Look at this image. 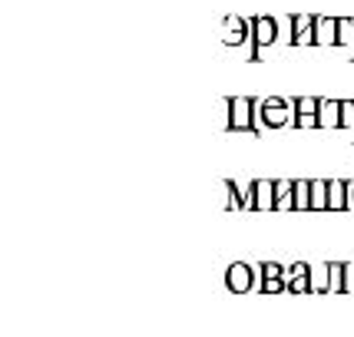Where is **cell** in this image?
Here are the masks:
<instances>
[{
	"mask_svg": "<svg viewBox=\"0 0 354 337\" xmlns=\"http://www.w3.org/2000/svg\"><path fill=\"white\" fill-rule=\"evenodd\" d=\"M225 106H229L232 133H252V136L262 133V126H259V99H252V96H229Z\"/></svg>",
	"mask_w": 354,
	"mask_h": 337,
	"instance_id": "obj_1",
	"label": "cell"
},
{
	"mask_svg": "<svg viewBox=\"0 0 354 337\" xmlns=\"http://www.w3.org/2000/svg\"><path fill=\"white\" fill-rule=\"evenodd\" d=\"M259 123L265 129H281V126L295 123V103L281 99V96H265L259 99Z\"/></svg>",
	"mask_w": 354,
	"mask_h": 337,
	"instance_id": "obj_2",
	"label": "cell"
},
{
	"mask_svg": "<svg viewBox=\"0 0 354 337\" xmlns=\"http://www.w3.org/2000/svg\"><path fill=\"white\" fill-rule=\"evenodd\" d=\"M248 202H245V212H275V182L272 179H255L248 185Z\"/></svg>",
	"mask_w": 354,
	"mask_h": 337,
	"instance_id": "obj_3",
	"label": "cell"
},
{
	"mask_svg": "<svg viewBox=\"0 0 354 337\" xmlns=\"http://www.w3.org/2000/svg\"><path fill=\"white\" fill-rule=\"evenodd\" d=\"M218 37H222V44L225 46H242L252 37V20L239 14H229L222 20V27H218Z\"/></svg>",
	"mask_w": 354,
	"mask_h": 337,
	"instance_id": "obj_4",
	"label": "cell"
},
{
	"mask_svg": "<svg viewBox=\"0 0 354 337\" xmlns=\"http://www.w3.org/2000/svg\"><path fill=\"white\" fill-rule=\"evenodd\" d=\"M225 288H229L232 294H248L255 288V268L245 264V261L229 264V268H225Z\"/></svg>",
	"mask_w": 354,
	"mask_h": 337,
	"instance_id": "obj_5",
	"label": "cell"
},
{
	"mask_svg": "<svg viewBox=\"0 0 354 337\" xmlns=\"http://www.w3.org/2000/svg\"><path fill=\"white\" fill-rule=\"evenodd\" d=\"M292 44L295 46H311L318 44V14H295L292 17Z\"/></svg>",
	"mask_w": 354,
	"mask_h": 337,
	"instance_id": "obj_6",
	"label": "cell"
},
{
	"mask_svg": "<svg viewBox=\"0 0 354 337\" xmlns=\"http://www.w3.org/2000/svg\"><path fill=\"white\" fill-rule=\"evenodd\" d=\"M252 40H255V46L259 50H265V46H272L278 40V20L268 14H259L252 17Z\"/></svg>",
	"mask_w": 354,
	"mask_h": 337,
	"instance_id": "obj_7",
	"label": "cell"
},
{
	"mask_svg": "<svg viewBox=\"0 0 354 337\" xmlns=\"http://www.w3.org/2000/svg\"><path fill=\"white\" fill-rule=\"evenodd\" d=\"M344 209H351V182L328 179V212H344Z\"/></svg>",
	"mask_w": 354,
	"mask_h": 337,
	"instance_id": "obj_8",
	"label": "cell"
},
{
	"mask_svg": "<svg viewBox=\"0 0 354 337\" xmlns=\"http://www.w3.org/2000/svg\"><path fill=\"white\" fill-rule=\"evenodd\" d=\"M285 278H288V294H311V264L308 261H295Z\"/></svg>",
	"mask_w": 354,
	"mask_h": 337,
	"instance_id": "obj_9",
	"label": "cell"
},
{
	"mask_svg": "<svg viewBox=\"0 0 354 337\" xmlns=\"http://www.w3.org/2000/svg\"><path fill=\"white\" fill-rule=\"evenodd\" d=\"M348 275H351V268H348L344 261H328V281H331V291L328 294L348 291Z\"/></svg>",
	"mask_w": 354,
	"mask_h": 337,
	"instance_id": "obj_10",
	"label": "cell"
},
{
	"mask_svg": "<svg viewBox=\"0 0 354 337\" xmlns=\"http://www.w3.org/2000/svg\"><path fill=\"white\" fill-rule=\"evenodd\" d=\"M318 123H322V129H341V99H322Z\"/></svg>",
	"mask_w": 354,
	"mask_h": 337,
	"instance_id": "obj_11",
	"label": "cell"
},
{
	"mask_svg": "<svg viewBox=\"0 0 354 337\" xmlns=\"http://www.w3.org/2000/svg\"><path fill=\"white\" fill-rule=\"evenodd\" d=\"M318 44L338 46V17H318Z\"/></svg>",
	"mask_w": 354,
	"mask_h": 337,
	"instance_id": "obj_12",
	"label": "cell"
},
{
	"mask_svg": "<svg viewBox=\"0 0 354 337\" xmlns=\"http://www.w3.org/2000/svg\"><path fill=\"white\" fill-rule=\"evenodd\" d=\"M295 212H311V182L295 179Z\"/></svg>",
	"mask_w": 354,
	"mask_h": 337,
	"instance_id": "obj_13",
	"label": "cell"
},
{
	"mask_svg": "<svg viewBox=\"0 0 354 337\" xmlns=\"http://www.w3.org/2000/svg\"><path fill=\"white\" fill-rule=\"evenodd\" d=\"M311 212H328V179L311 182Z\"/></svg>",
	"mask_w": 354,
	"mask_h": 337,
	"instance_id": "obj_14",
	"label": "cell"
},
{
	"mask_svg": "<svg viewBox=\"0 0 354 337\" xmlns=\"http://www.w3.org/2000/svg\"><path fill=\"white\" fill-rule=\"evenodd\" d=\"M338 46L351 50V63H354V17H338Z\"/></svg>",
	"mask_w": 354,
	"mask_h": 337,
	"instance_id": "obj_15",
	"label": "cell"
},
{
	"mask_svg": "<svg viewBox=\"0 0 354 337\" xmlns=\"http://www.w3.org/2000/svg\"><path fill=\"white\" fill-rule=\"evenodd\" d=\"M331 291V281H328V264L311 268V294H328Z\"/></svg>",
	"mask_w": 354,
	"mask_h": 337,
	"instance_id": "obj_16",
	"label": "cell"
},
{
	"mask_svg": "<svg viewBox=\"0 0 354 337\" xmlns=\"http://www.w3.org/2000/svg\"><path fill=\"white\" fill-rule=\"evenodd\" d=\"M259 291H262V294L288 291V278H259Z\"/></svg>",
	"mask_w": 354,
	"mask_h": 337,
	"instance_id": "obj_17",
	"label": "cell"
},
{
	"mask_svg": "<svg viewBox=\"0 0 354 337\" xmlns=\"http://www.w3.org/2000/svg\"><path fill=\"white\" fill-rule=\"evenodd\" d=\"M295 129H322L318 123V113H295Z\"/></svg>",
	"mask_w": 354,
	"mask_h": 337,
	"instance_id": "obj_18",
	"label": "cell"
},
{
	"mask_svg": "<svg viewBox=\"0 0 354 337\" xmlns=\"http://www.w3.org/2000/svg\"><path fill=\"white\" fill-rule=\"evenodd\" d=\"M341 129H354V99H341Z\"/></svg>",
	"mask_w": 354,
	"mask_h": 337,
	"instance_id": "obj_19",
	"label": "cell"
},
{
	"mask_svg": "<svg viewBox=\"0 0 354 337\" xmlns=\"http://www.w3.org/2000/svg\"><path fill=\"white\" fill-rule=\"evenodd\" d=\"M351 205H354V182H351Z\"/></svg>",
	"mask_w": 354,
	"mask_h": 337,
	"instance_id": "obj_20",
	"label": "cell"
}]
</instances>
